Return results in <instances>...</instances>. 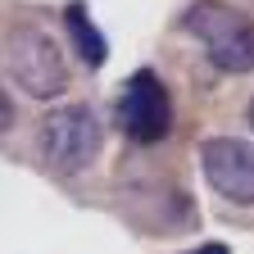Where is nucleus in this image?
I'll return each instance as SVG.
<instances>
[{"label": "nucleus", "mask_w": 254, "mask_h": 254, "mask_svg": "<svg viewBox=\"0 0 254 254\" xmlns=\"http://www.w3.org/2000/svg\"><path fill=\"white\" fill-rule=\"evenodd\" d=\"M118 127L136 145H154L173 132V100H168V86L159 73L150 68H136L132 77L123 82V95H118Z\"/></svg>", "instance_id": "nucleus-4"}, {"label": "nucleus", "mask_w": 254, "mask_h": 254, "mask_svg": "<svg viewBox=\"0 0 254 254\" xmlns=\"http://www.w3.org/2000/svg\"><path fill=\"white\" fill-rule=\"evenodd\" d=\"M186 32L209 50V64L222 73H254V18L227 0H195L186 9Z\"/></svg>", "instance_id": "nucleus-1"}, {"label": "nucleus", "mask_w": 254, "mask_h": 254, "mask_svg": "<svg viewBox=\"0 0 254 254\" xmlns=\"http://www.w3.org/2000/svg\"><path fill=\"white\" fill-rule=\"evenodd\" d=\"M100 141H105V127H100V118H95L91 105H59L41 123V154H46V164L55 173H68V177L95 164Z\"/></svg>", "instance_id": "nucleus-3"}, {"label": "nucleus", "mask_w": 254, "mask_h": 254, "mask_svg": "<svg viewBox=\"0 0 254 254\" xmlns=\"http://www.w3.org/2000/svg\"><path fill=\"white\" fill-rule=\"evenodd\" d=\"M250 127H254V100H250Z\"/></svg>", "instance_id": "nucleus-9"}, {"label": "nucleus", "mask_w": 254, "mask_h": 254, "mask_svg": "<svg viewBox=\"0 0 254 254\" xmlns=\"http://www.w3.org/2000/svg\"><path fill=\"white\" fill-rule=\"evenodd\" d=\"M5 73L18 91H27L32 100H55L68 86V68H64V50L37 23H18L5 37Z\"/></svg>", "instance_id": "nucleus-2"}, {"label": "nucleus", "mask_w": 254, "mask_h": 254, "mask_svg": "<svg viewBox=\"0 0 254 254\" xmlns=\"http://www.w3.org/2000/svg\"><path fill=\"white\" fill-rule=\"evenodd\" d=\"M204 182L232 204H254V141L241 136H204L200 141Z\"/></svg>", "instance_id": "nucleus-5"}, {"label": "nucleus", "mask_w": 254, "mask_h": 254, "mask_svg": "<svg viewBox=\"0 0 254 254\" xmlns=\"http://www.w3.org/2000/svg\"><path fill=\"white\" fill-rule=\"evenodd\" d=\"M64 27H68L73 50H77V59L86 64V68H100V64L109 59V41H105V32L91 23V14H86L82 0H73V5L64 9Z\"/></svg>", "instance_id": "nucleus-6"}, {"label": "nucleus", "mask_w": 254, "mask_h": 254, "mask_svg": "<svg viewBox=\"0 0 254 254\" xmlns=\"http://www.w3.org/2000/svg\"><path fill=\"white\" fill-rule=\"evenodd\" d=\"M195 254H227V245H218V241H213V245H200Z\"/></svg>", "instance_id": "nucleus-8"}, {"label": "nucleus", "mask_w": 254, "mask_h": 254, "mask_svg": "<svg viewBox=\"0 0 254 254\" xmlns=\"http://www.w3.org/2000/svg\"><path fill=\"white\" fill-rule=\"evenodd\" d=\"M14 127V105H9V95L0 91V132H9Z\"/></svg>", "instance_id": "nucleus-7"}]
</instances>
